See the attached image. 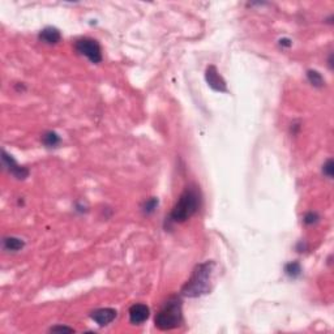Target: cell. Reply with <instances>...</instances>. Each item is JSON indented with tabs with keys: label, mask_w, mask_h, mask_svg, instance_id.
I'll return each mask as SVG.
<instances>
[{
	"label": "cell",
	"mask_w": 334,
	"mask_h": 334,
	"mask_svg": "<svg viewBox=\"0 0 334 334\" xmlns=\"http://www.w3.org/2000/svg\"><path fill=\"white\" fill-rule=\"evenodd\" d=\"M213 268H214L213 261H205V262L197 265L192 271L191 278L188 279L184 286L181 287V295L187 296V298H198V296L208 294L210 291Z\"/></svg>",
	"instance_id": "1"
},
{
	"label": "cell",
	"mask_w": 334,
	"mask_h": 334,
	"mask_svg": "<svg viewBox=\"0 0 334 334\" xmlns=\"http://www.w3.org/2000/svg\"><path fill=\"white\" fill-rule=\"evenodd\" d=\"M201 205V195L196 185H189L181 192L176 204L171 210L168 221L174 223L185 222L191 218Z\"/></svg>",
	"instance_id": "2"
},
{
	"label": "cell",
	"mask_w": 334,
	"mask_h": 334,
	"mask_svg": "<svg viewBox=\"0 0 334 334\" xmlns=\"http://www.w3.org/2000/svg\"><path fill=\"white\" fill-rule=\"evenodd\" d=\"M154 323L160 331H172L180 327L183 323V302L180 296L171 295L167 298L157 312Z\"/></svg>",
	"instance_id": "3"
},
{
	"label": "cell",
	"mask_w": 334,
	"mask_h": 334,
	"mask_svg": "<svg viewBox=\"0 0 334 334\" xmlns=\"http://www.w3.org/2000/svg\"><path fill=\"white\" fill-rule=\"evenodd\" d=\"M75 50L80 55L85 56L94 64L102 62V50L101 46L95 39L91 38H81L77 39L75 43Z\"/></svg>",
	"instance_id": "4"
},
{
	"label": "cell",
	"mask_w": 334,
	"mask_h": 334,
	"mask_svg": "<svg viewBox=\"0 0 334 334\" xmlns=\"http://www.w3.org/2000/svg\"><path fill=\"white\" fill-rule=\"evenodd\" d=\"M1 164H3L4 170H7L10 175H13L16 179H25L28 177L29 170L25 166H20V165L16 162L13 157L8 154L5 150H1Z\"/></svg>",
	"instance_id": "5"
},
{
	"label": "cell",
	"mask_w": 334,
	"mask_h": 334,
	"mask_svg": "<svg viewBox=\"0 0 334 334\" xmlns=\"http://www.w3.org/2000/svg\"><path fill=\"white\" fill-rule=\"evenodd\" d=\"M205 80L213 90L219 91V93H226L227 91L226 81L223 80V77L219 75L216 66H209L208 68H206Z\"/></svg>",
	"instance_id": "6"
},
{
	"label": "cell",
	"mask_w": 334,
	"mask_h": 334,
	"mask_svg": "<svg viewBox=\"0 0 334 334\" xmlns=\"http://www.w3.org/2000/svg\"><path fill=\"white\" fill-rule=\"evenodd\" d=\"M129 321L133 325H140V324L145 323L150 316V310L149 307L146 304H141V303H137V304H133L131 308H129Z\"/></svg>",
	"instance_id": "7"
},
{
	"label": "cell",
	"mask_w": 334,
	"mask_h": 334,
	"mask_svg": "<svg viewBox=\"0 0 334 334\" xmlns=\"http://www.w3.org/2000/svg\"><path fill=\"white\" fill-rule=\"evenodd\" d=\"M118 312L114 308H98L90 313V319L99 327H106L115 320Z\"/></svg>",
	"instance_id": "8"
},
{
	"label": "cell",
	"mask_w": 334,
	"mask_h": 334,
	"mask_svg": "<svg viewBox=\"0 0 334 334\" xmlns=\"http://www.w3.org/2000/svg\"><path fill=\"white\" fill-rule=\"evenodd\" d=\"M39 41H42L46 45H58L62 39V34H60L59 29L54 28V26H47L43 30H41L38 35Z\"/></svg>",
	"instance_id": "9"
},
{
	"label": "cell",
	"mask_w": 334,
	"mask_h": 334,
	"mask_svg": "<svg viewBox=\"0 0 334 334\" xmlns=\"http://www.w3.org/2000/svg\"><path fill=\"white\" fill-rule=\"evenodd\" d=\"M25 247V242L20 238L5 237L3 238V250L8 252H18Z\"/></svg>",
	"instance_id": "10"
},
{
	"label": "cell",
	"mask_w": 334,
	"mask_h": 334,
	"mask_svg": "<svg viewBox=\"0 0 334 334\" xmlns=\"http://www.w3.org/2000/svg\"><path fill=\"white\" fill-rule=\"evenodd\" d=\"M42 143H43V145L45 146H47V148H56L58 145H60L62 139H60V136L56 132L49 131V132H46L42 135Z\"/></svg>",
	"instance_id": "11"
},
{
	"label": "cell",
	"mask_w": 334,
	"mask_h": 334,
	"mask_svg": "<svg viewBox=\"0 0 334 334\" xmlns=\"http://www.w3.org/2000/svg\"><path fill=\"white\" fill-rule=\"evenodd\" d=\"M307 79L315 87H323L325 85V80H324L323 75L315 70L307 71Z\"/></svg>",
	"instance_id": "12"
},
{
	"label": "cell",
	"mask_w": 334,
	"mask_h": 334,
	"mask_svg": "<svg viewBox=\"0 0 334 334\" xmlns=\"http://www.w3.org/2000/svg\"><path fill=\"white\" fill-rule=\"evenodd\" d=\"M285 273L289 275L290 278H296V277H299V275L302 274V266H300L299 262L292 261V262L286 264Z\"/></svg>",
	"instance_id": "13"
},
{
	"label": "cell",
	"mask_w": 334,
	"mask_h": 334,
	"mask_svg": "<svg viewBox=\"0 0 334 334\" xmlns=\"http://www.w3.org/2000/svg\"><path fill=\"white\" fill-rule=\"evenodd\" d=\"M157 208H158V200H157L156 197H152L144 202L143 212H144V214L149 216V214H153V213L156 212Z\"/></svg>",
	"instance_id": "14"
},
{
	"label": "cell",
	"mask_w": 334,
	"mask_h": 334,
	"mask_svg": "<svg viewBox=\"0 0 334 334\" xmlns=\"http://www.w3.org/2000/svg\"><path fill=\"white\" fill-rule=\"evenodd\" d=\"M323 174L325 175L327 177H329V179H333V174H334V164H333V160L332 158H329V160L324 164L323 166Z\"/></svg>",
	"instance_id": "15"
},
{
	"label": "cell",
	"mask_w": 334,
	"mask_h": 334,
	"mask_svg": "<svg viewBox=\"0 0 334 334\" xmlns=\"http://www.w3.org/2000/svg\"><path fill=\"white\" fill-rule=\"evenodd\" d=\"M319 219H320V217L316 212H310L304 216V223L306 225H313V223L319 222Z\"/></svg>",
	"instance_id": "16"
},
{
	"label": "cell",
	"mask_w": 334,
	"mask_h": 334,
	"mask_svg": "<svg viewBox=\"0 0 334 334\" xmlns=\"http://www.w3.org/2000/svg\"><path fill=\"white\" fill-rule=\"evenodd\" d=\"M50 332H70V333H72V332H75V329L70 327H64V325L63 327L62 325H58V327H52Z\"/></svg>",
	"instance_id": "17"
},
{
	"label": "cell",
	"mask_w": 334,
	"mask_h": 334,
	"mask_svg": "<svg viewBox=\"0 0 334 334\" xmlns=\"http://www.w3.org/2000/svg\"><path fill=\"white\" fill-rule=\"evenodd\" d=\"M291 45L292 43L289 38H282L279 41V46H282V47H291Z\"/></svg>",
	"instance_id": "18"
}]
</instances>
